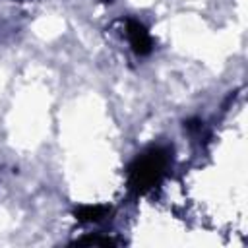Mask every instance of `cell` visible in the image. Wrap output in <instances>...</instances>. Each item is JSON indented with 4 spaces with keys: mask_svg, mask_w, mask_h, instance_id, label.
Returning a JSON list of instances; mask_svg holds the SVG:
<instances>
[{
    "mask_svg": "<svg viewBox=\"0 0 248 248\" xmlns=\"http://www.w3.org/2000/svg\"><path fill=\"white\" fill-rule=\"evenodd\" d=\"M163 172H165V155L151 153L147 157H141L138 165L132 169V184L134 188L143 192L145 188H151L161 178Z\"/></svg>",
    "mask_w": 248,
    "mask_h": 248,
    "instance_id": "cell-1",
    "label": "cell"
},
{
    "mask_svg": "<svg viewBox=\"0 0 248 248\" xmlns=\"http://www.w3.org/2000/svg\"><path fill=\"white\" fill-rule=\"evenodd\" d=\"M128 39H130V45L136 52L143 54L151 48V41H149V35L147 31L138 23V21H130L128 23Z\"/></svg>",
    "mask_w": 248,
    "mask_h": 248,
    "instance_id": "cell-2",
    "label": "cell"
},
{
    "mask_svg": "<svg viewBox=\"0 0 248 248\" xmlns=\"http://www.w3.org/2000/svg\"><path fill=\"white\" fill-rule=\"evenodd\" d=\"M105 213V207H99V205H87V207H81L79 209V219H85V221H99Z\"/></svg>",
    "mask_w": 248,
    "mask_h": 248,
    "instance_id": "cell-3",
    "label": "cell"
}]
</instances>
